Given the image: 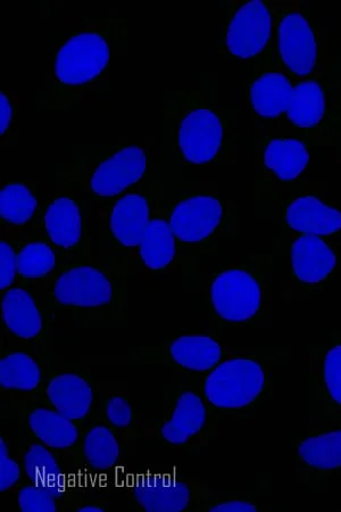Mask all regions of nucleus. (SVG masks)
Returning a JSON list of instances; mask_svg holds the SVG:
<instances>
[{
	"mask_svg": "<svg viewBox=\"0 0 341 512\" xmlns=\"http://www.w3.org/2000/svg\"><path fill=\"white\" fill-rule=\"evenodd\" d=\"M152 146L146 142L76 147L72 163L56 167L57 186L72 188L88 204L111 202L154 171Z\"/></svg>",
	"mask_w": 341,
	"mask_h": 512,
	"instance_id": "obj_6",
	"label": "nucleus"
},
{
	"mask_svg": "<svg viewBox=\"0 0 341 512\" xmlns=\"http://www.w3.org/2000/svg\"><path fill=\"white\" fill-rule=\"evenodd\" d=\"M19 119V94L10 89H3L0 93V139L3 147L19 145Z\"/></svg>",
	"mask_w": 341,
	"mask_h": 512,
	"instance_id": "obj_33",
	"label": "nucleus"
},
{
	"mask_svg": "<svg viewBox=\"0 0 341 512\" xmlns=\"http://www.w3.org/2000/svg\"><path fill=\"white\" fill-rule=\"evenodd\" d=\"M164 144L160 161L172 169L221 168L237 163V111L220 104L214 73L199 86L164 94Z\"/></svg>",
	"mask_w": 341,
	"mask_h": 512,
	"instance_id": "obj_1",
	"label": "nucleus"
},
{
	"mask_svg": "<svg viewBox=\"0 0 341 512\" xmlns=\"http://www.w3.org/2000/svg\"><path fill=\"white\" fill-rule=\"evenodd\" d=\"M257 181L260 200L296 186L310 167L312 145L285 131H255Z\"/></svg>",
	"mask_w": 341,
	"mask_h": 512,
	"instance_id": "obj_14",
	"label": "nucleus"
},
{
	"mask_svg": "<svg viewBox=\"0 0 341 512\" xmlns=\"http://www.w3.org/2000/svg\"><path fill=\"white\" fill-rule=\"evenodd\" d=\"M56 355L6 342L0 338L2 404L38 399Z\"/></svg>",
	"mask_w": 341,
	"mask_h": 512,
	"instance_id": "obj_22",
	"label": "nucleus"
},
{
	"mask_svg": "<svg viewBox=\"0 0 341 512\" xmlns=\"http://www.w3.org/2000/svg\"><path fill=\"white\" fill-rule=\"evenodd\" d=\"M24 482V474L18 453H14L10 442L0 436V490L15 493Z\"/></svg>",
	"mask_w": 341,
	"mask_h": 512,
	"instance_id": "obj_34",
	"label": "nucleus"
},
{
	"mask_svg": "<svg viewBox=\"0 0 341 512\" xmlns=\"http://www.w3.org/2000/svg\"><path fill=\"white\" fill-rule=\"evenodd\" d=\"M11 234L18 239L19 282L40 288L62 266L61 256L46 239L30 231Z\"/></svg>",
	"mask_w": 341,
	"mask_h": 512,
	"instance_id": "obj_31",
	"label": "nucleus"
},
{
	"mask_svg": "<svg viewBox=\"0 0 341 512\" xmlns=\"http://www.w3.org/2000/svg\"><path fill=\"white\" fill-rule=\"evenodd\" d=\"M40 206L36 183L6 181L0 191V228L13 234L27 233Z\"/></svg>",
	"mask_w": 341,
	"mask_h": 512,
	"instance_id": "obj_30",
	"label": "nucleus"
},
{
	"mask_svg": "<svg viewBox=\"0 0 341 512\" xmlns=\"http://www.w3.org/2000/svg\"><path fill=\"white\" fill-rule=\"evenodd\" d=\"M108 508L105 503L95 498L86 497V495H78L71 502L69 511H106Z\"/></svg>",
	"mask_w": 341,
	"mask_h": 512,
	"instance_id": "obj_38",
	"label": "nucleus"
},
{
	"mask_svg": "<svg viewBox=\"0 0 341 512\" xmlns=\"http://www.w3.org/2000/svg\"><path fill=\"white\" fill-rule=\"evenodd\" d=\"M273 55L296 81L326 72L331 56L328 31L314 19L309 2L282 0L274 32Z\"/></svg>",
	"mask_w": 341,
	"mask_h": 512,
	"instance_id": "obj_10",
	"label": "nucleus"
},
{
	"mask_svg": "<svg viewBox=\"0 0 341 512\" xmlns=\"http://www.w3.org/2000/svg\"><path fill=\"white\" fill-rule=\"evenodd\" d=\"M282 0H226L221 3L218 53L222 59L254 63L273 51Z\"/></svg>",
	"mask_w": 341,
	"mask_h": 512,
	"instance_id": "obj_12",
	"label": "nucleus"
},
{
	"mask_svg": "<svg viewBox=\"0 0 341 512\" xmlns=\"http://www.w3.org/2000/svg\"><path fill=\"white\" fill-rule=\"evenodd\" d=\"M291 449L298 481L311 491L326 490L329 478L341 475V421H311Z\"/></svg>",
	"mask_w": 341,
	"mask_h": 512,
	"instance_id": "obj_18",
	"label": "nucleus"
},
{
	"mask_svg": "<svg viewBox=\"0 0 341 512\" xmlns=\"http://www.w3.org/2000/svg\"><path fill=\"white\" fill-rule=\"evenodd\" d=\"M262 507L254 493L211 492L197 511H259Z\"/></svg>",
	"mask_w": 341,
	"mask_h": 512,
	"instance_id": "obj_35",
	"label": "nucleus"
},
{
	"mask_svg": "<svg viewBox=\"0 0 341 512\" xmlns=\"http://www.w3.org/2000/svg\"><path fill=\"white\" fill-rule=\"evenodd\" d=\"M278 193L284 234L341 237V208L319 189L293 186Z\"/></svg>",
	"mask_w": 341,
	"mask_h": 512,
	"instance_id": "obj_21",
	"label": "nucleus"
},
{
	"mask_svg": "<svg viewBox=\"0 0 341 512\" xmlns=\"http://www.w3.org/2000/svg\"><path fill=\"white\" fill-rule=\"evenodd\" d=\"M221 421L206 403L199 377L174 371L164 384L163 414L153 423V434L165 447L201 451L219 436Z\"/></svg>",
	"mask_w": 341,
	"mask_h": 512,
	"instance_id": "obj_9",
	"label": "nucleus"
},
{
	"mask_svg": "<svg viewBox=\"0 0 341 512\" xmlns=\"http://www.w3.org/2000/svg\"><path fill=\"white\" fill-rule=\"evenodd\" d=\"M335 146L338 147V151H339L340 156H341V125H340V127L338 128V131H337Z\"/></svg>",
	"mask_w": 341,
	"mask_h": 512,
	"instance_id": "obj_39",
	"label": "nucleus"
},
{
	"mask_svg": "<svg viewBox=\"0 0 341 512\" xmlns=\"http://www.w3.org/2000/svg\"><path fill=\"white\" fill-rule=\"evenodd\" d=\"M121 437L99 417H95L82 428L76 453L79 474L89 478H110L128 456Z\"/></svg>",
	"mask_w": 341,
	"mask_h": 512,
	"instance_id": "obj_27",
	"label": "nucleus"
},
{
	"mask_svg": "<svg viewBox=\"0 0 341 512\" xmlns=\"http://www.w3.org/2000/svg\"><path fill=\"white\" fill-rule=\"evenodd\" d=\"M266 346H241L223 342L221 335L184 334L144 346H130L121 355H88L82 362L94 365L170 368L201 377L237 355L265 351Z\"/></svg>",
	"mask_w": 341,
	"mask_h": 512,
	"instance_id": "obj_8",
	"label": "nucleus"
},
{
	"mask_svg": "<svg viewBox=\"0 0 341 512\" xmlns=\"http://www.w3.org/2000/svg\"><path fill=\"white\" fill-rule=\"evenodd\" d=\"M295 82L274 59L273 51L251 63L245 98L255 131L280 130Z\"/></svg>",
	"mask_w": 341,
	"mask_h": 512,
	"instance_id": "obj_19",
	"label": "nucleus"
},
{
	"mask_svg": "<svg viewBox=\"0 0 341 512\" xmlns=\"http://www.w3.org/2000/svg\"><path fill=\"white\" fill-rule=\"evenodd\" d=\"M126 259L113 255L63 263L38 288L52 315H70L74 327L112 329L128 326L129 276Z\"/></svg>",
	"mask_w": 341,
	"mask_h": 512,
	"instance_id": "obj_3",
	"label": "nucleus"
},
{
	"mask_svg": "<svg viewBox=\"0 0 341 512\" xmlns=\"http://www.w3.org/2000/svg\"><path fill=\"white\" fill-rule=\"evenodd\" d=\"M96 416L118 433L128 453L136 447L141 427L136 404L127 384L101 383Z\"/></svg>",
	"mask_w": 341,
	"mask_h": 512,
	"instance_id": "obj_29",
	"label": "nucleus"
},
{
	"mask_svg": "<svg viewBox=\"0 0 341 512\" xmlns=\"http://www.w3.org/2000/svg\"><path fill=\"white\" fill-rule=\"evenodd\" d=\"M326 74L332 118H334L337 136L338 128L341 125V54L330 56Z\"/></svg>",
	"mask_w": 341,
	"mask_h": 512,
	"instance_id": "obj_37",
	"label": "nucleus"
},
{
	"mask_svg": "<svg viewBox=\"0 0 341 512\" xmlns=\"http://www.w3.org/2000/svg\"><path fill=\"white\" fill-rule=\"evenodd\" d=\"M2 330L6 342L54 355V316L37 288L19 282L0 292Z\"/></svg>",
	"mask_w": 341,
	"mask_h": 512,
	"instance_id": "obj_15",
	"label": "nucleus"
},
{
	"mask_svg": "<svg viewBox=\"0 0 341 512\" xmlns=\"http://www.w3.org/2000/svg\"><path fill=\"white\" fill-rule=\"evenodd\" d=\"M290 358L287 348L237 355L199 377V387L212 414L220 421L247 418L274 396V366Z\"/></svg>",
	"mask_w": 341,
	"mask_h": 512,
	"instance_id": "obj_7",
	"label": "nucleus"
},
{
	"mask_svg": "<svg viewBox=\"0 0 341 512\" xmlns=\"http://www.w3.org/2000/svg\"><path fill=\"white\" fill-rule=\"evenodd\" d=\"M16 493L20 511H69L74 498L81 493L66 492L60 487L24 481Z\"/></svg>",
	"mask_w": 341,
	"mask_h": 512,
	"instance_id": "obj_32",
	"label": "nucleus"
},
{
	"mask_svg": "<svg viewBox=\"0 0 341 512\" xmlns=\"http://www.w3.org/2000/svg\"><path fill=\"white\" fill-rule=\"evenodd\" d=\"M88 205L72 188L56 185L54 194L41 203L29 231L46 239L63 263L91 260L94 256L91 253Z\"/></svg>",
	"mask_w": 341,
	"mask_h": 512,
	"instance_id": "obj_13",
	"label": "nucleus"
},
{
	"mask_svg": "<svg viewBox=\"0 0 341 512\" xmlns=\"http://www.w3.org/2000/svg\"><path fill=\"white\" fill-rule=\"evenodd\" d=\"M182 268H184V255H182L178 239L166 219L163 185L143 241H141L135 258L130 262V269L131 272L172 275Z\"/></svg>",
	"mask_w": 341,
	"mask_h": 512,
	"instance_id": "obj_25",
	"label": "nucleus"
},
{
	"mask_svg": "<svg viewBox=\"0 0 341 512\" xmlns=\"http://www.w3.org/2000/svg\"><path fill=\"white\" fill-rule=\"evenodd\" d=\"M128 19L118 11L90 16L57 48L46 88L37 95V109H73L86 95L106 84L113 62L128 49Z\"/></svg>",
	"mask_w": 341,
	"mask_h": 512,
	"instance_id": "obj_2",
	"label": "nucleus"
},
{
	"mask_svg": "<svg viewBox=\"0 0 341 512\" xmlns=\"http://www.w3.org/2000/svg\"><path fill=\"white\" fill-rule=\"evenodd\" d=\"M2 417L18 420L19 427L33 439L76 464V453L83 428L76 421L63 416L38 399L3 403Z\"/></svg>",
	"mask_w": 341,
	"mask_h": 512,
	"instance_id": "obj_23",
	"label": "nucleus"
},
{
	"mask_svg": "<svg viewBox=\"0 0 341 512\" xmlns=\"http://www.w3.org/2000/svg\"><path fill=\"white\" fill-rule=\"evenodd\" d=\"M311 421H341V333L307 349Z\"/></svg>",
	"mask_w": 341,
	"mask_h": 512,
	"instance_id": "obj_24",
	"label": "nucleus"
},
{
	"mask_svg": "<svg viewBox=\"0 0 341 512\" xmlns=\"http://www.w3.org/2000/svg\"><path fill=\"white\" fill-rule=\"evenodd\" d=\"M290 256V283L304 296L320 294L336 278L341 266V246L335 239L285 234Z\"/></svg>",
	"mask_w": 341,
	"mask_h": 512,
	"instance_id": "obj_20",
	"label": "nucleus"
},
{
	"mask_svg": "<svg viewBox=\"0 0 341 512\" xmlns=\"http://www.w3.org/2000/svg\"><path fill=\"white\" fill-rule=\"evenodd\" d=\"M209 483L178 477L133 487L128 508L146 512L197 511L211 494Z\"/></svg>",
	"mask_w": 341,
	"mask_h": 512,
	"instance_id": "obj_26",
	"label": "nucleus"
},
{
	"mask_svg": "<svg viewBox=\"0 0 341 512\" xmlns=\"http://www.w3.org/2000/svg\"><path fill=\"white\" fill-rule=\"evenodd\" d=\"M99 390L101 382L91 373L88 363L65 365L63 359L58 358L38 400L83 427L97 415Z\"/></svg>",
	"mask_w": 341,
	"mask_h": 512,
	"instance_id": "obj_17",
	"label": "nucleus"
},
{
	"mask_svg": "<svg viewBox=\"0 0 341 512\" xmlns=\"http://www.w3.org/2000/svg\"><path fill=\"white\" fill-rule=\"evenodd\" d=\"M162 167L166 219L184 255L182 272L193 284L203 256L218 253L238 237V205L224 197L218 185L178 184L176 170L163 163Z\"/></svg>",
	"mask_w": 341,
	"mask_h": 512,
	"instance_id": "obj_4",
	"label": "nucleus"
},
{
	"mask_svg": "<svg viewBox=\"0 0 341 512\" xmlns=\"http://www.w3.org/2000/svg\"><path fill=\"white\" fill-rule=\"evenodd\" d=\"M279 131L303 138L312 147L335 145L326 72L295 82Z\"/></svg>",
	"mask_w": 341,
	"mask_h": 512,
	"instance_id": "obj_16",
	"label": "nucleus"
},
{
	"mask_svg": "<svg viewBox=\"0 0 341 512\" xmlns=\"http://www.w3.org/2000/svg\"><path fill=\"white\" fill-rule=\"evenodd\" d=\"M16 453L21 461L24 481L60 487L64 490L62 486L66 484V478L78 472L76 464L71 459L33 439L21 427H19Z\"/></svg>",
	"mask_w": 341,
	"mask_h": 512,
	"instance_id": "obj_28",
	"label": "nucleus"
},
{
	"mask_svg": "<svg viewBox=\"0 0 341 512\" xmlns=\"http://www.w3.org/2000/svg\"><path fill=\"white\" fill-rule=\"evenodd\" d=\"M163 185L160 162L143 183L111 202L98 205L103 255L118 256L130 264L151 222Z\"/></svg>",
	"mask_w": 341,
	"mask_h": 512,
	"instance_id": "obj_11",
	"label": "nucleus"
},
{
	"mask_svg": "<svg viewBox=\"0 0 341 512\" xmlns=\"http://www.w3.org/2000/svg\"><path fill=\"white\" fill-rule=\"evenodd\" d=\"M273 258L253 254L216 269L207 288L210 332L259 329L272 320Z\"/></svg>",
	"mask_w": 341,
	"mask_h": 512,
	"instance_id": "obj_5",
	"label": "nucleus"
},
{
	"mask_svg": "<svg viewBox=\"0 0 341 512\" xmlns=\"http://www.w3.org/2000/svg\"><path fill=\"white\" fill-rule=\"evenodd\" d=\"M19 283L18 239L2 230L0 238V292H5Z\"/></svg>",
	"mask_w": 341,
	"mask_h": 512,
	"instance_id": "obj_36",
	"label": "nucleus"
}]
</instances>
